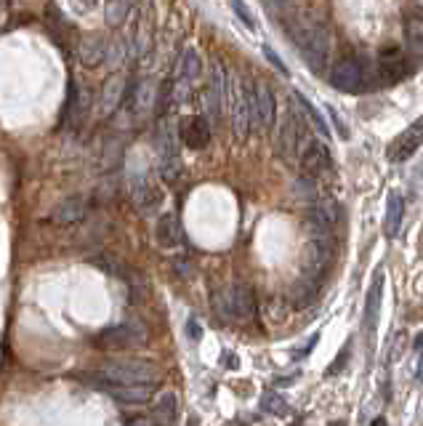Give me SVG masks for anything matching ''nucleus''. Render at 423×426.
Returning <instances> with one entry per match:
<instances>
[{"instance_id": "nucleus-1", "label": "nucleus", "mask_w": 423, "mask_h": 426, "mask_svg": "<svg viewBox=\"0 0 423 426\" xmlns=\"http://www.w3.org/2000/svg\"><path fill=\"white\" fill-rule=\"evenodd\" d=\"M288 32H291L293 43L298 46V51L304 53L306 64L312 67V72H322L325 69V62H328V32L325 27L312 22L304 13H296V16H285L282 19Z\"/></svg>"}, {"instance_id": "nucleus-2", "label": "nucleus", "mask_w": 423, "mask_h": 426, "mask_svg": "<svg viewBox=\"0 0 423 426\" xmlns=\"http://www.w3.org/2000/svg\"><path fill=\"white\" fill-rule=\"evenodd\" d=\"M301 106L291 104L288 112H285V120L279 125V136H277V152L285 163H301V155H304L306 144L312 142L309 139V120H306L304 112H298Z\"/></svg>"}, {"instance_id": "nucleus-3", "label": "nucleus", "mask_w": 423, "mask_h": 426, "mask_svg": "<svg viewBox=\"0 0 423 426\" xmlns=\"http://www.w3.org/2000/svg\"><path fill=\"white\" fill-rule=\"evenodd\" d=\"M99 376L112 386H152L158 381L160 368L155 362L141 357L133 359H112L99 371Z\"/></svg>"}, {"instance_id": "nucleus-4", "label": "nucleus", "mask_w": 423, "mask_h": 426, "mask_svg": "<svg viewBox=\"0 0 423 426\" xmlns=\"http://www.w3.org/2000/svg\"><path fill=\"white\" fill-rule=\"evenodd\" d=\"M213 309L224 320H251L256 315V296L251 285H229L213 296Z\"/></svg>"}, {"instance_id": "nucleus-5", "label": "nucleus", "mask_w": 423, "mask_h": 426, "mask_svg": "<svg viewBox=\"0 0 423 426\" xmlns=\"http://www.w3.org/2000/svg\"><path fill=\"white\" fill-rule=\"evenodd\" d=\"M333 251H335V245H333L331 238L309 240L304 245V277L322 282L333 264Z\"/></svg>"}, {"instance_id": "nucleus-6", "label": "nucleus", "mask_w": 423, "mask_h": 426, "mask_svg": "<svg viewBox=\"0 0 423 426\" xmlns=\"http://www.w3.org/2000/svg\"><path fill=\"white\" fill-rule=\"evenodd\" d=\"M251 118L256 128L261 133H269L275 128V118H277V99L269 88V83L258 80L251 91Z\"/></svg>"}, {"instance_id": "nucleus-7", "label": "nucleus", "mask_w": 423, "mask_h": 426, "mask_svg": "<svg viewBox=\"0 0 423 426\" xmlns=\"http://www.w3.org/2000/svg\"><path fill=\"white\" fill-rule=\"evenodd\" d=\"M158 152H160V176H162V181L173 184L181 176V158H179L176 131L168 123H162L158 131Z\"/></svg>"}, {"instance_id": "nucleus-8", "label": "nucleus", "mask_w": 423, "mask_h": 426, "mask_svg": "<svg viewBox=\"0 0 423 426\" xmlns=\"http://www.w3.org/2000/svg\"><path fill=\"white\" fill-rule=\"evenodd\" d=\"M146 341V328L141 322H123L118 328H109V331L99 333L96 336V346H102V349H112V352H118V349H133V346H141Z\"/></svg>"}, {"instance_id": "nucleus-9", "label": "nucleus", "mask_w": 423, "mask_h": 426, "mask_svg": "<svg viewBox=\"0 0 423 426\" xmlns=\"http://www.w3.org/2000/svg\"><path fill=\"white\" fill-rule=\"evenodd\" d=\"M251 91L253 88H245L240 80L232 83V133L237 142H245L248 133H251Z\"/></svg>"}, {"instance_id": "nucleus-10", "label": "nucleus", "mask_w": 423, "mask_h": 426, "mask_svg": "<svg viewBox=\"0 0 423 426\" xmlns=\"http://www.w3.org/2000/svg\"><path fill=\"white\" fill-rule=\"evenodd\" d=\"M301 168H304V176L314 179V181H317L322 173H331L333 158L328 144H322L319 139H312V142L306 144L304 155H301Z\"/></svg>"}, {"instance_id": "nucleus-11", "label": "nucleus", "mask_w": 423, "mask_h": 426, "mask_svg": "<svg viewBox=\"0 0 423 426\" xmlns=\"http://www.w3.org/2000/svg\"><path fill=\"white\" fill-rule=\"evenodd\" d=\"M421 144H423V115L412 125H408V131H402L394 139V144L389 149V158L394 160V163H405V160L418 152Z\"/></svg>"}, {"instance_id": "nucleus-12", "label": "nucleus", "mask_w": 423, "mask_h": 426, "mask_svg": "<svg viewBox=\"0 0 423 426\" xmlns=\"http://www.w3.org/2000/svg\"><path fill=\"white\" fill-rule=\"evenodd\" d=\"M205 106L211 112L213 120H219L224 115V106H226V80H224V67L213 64L211 69V83H208V91H205Z\"/></svg>"}, {"instance_id": "nucleus-13", "label": "nucleus", "mask_w": 423, "mask_h": 426, "mask_svg": "<svg viewBox=\"0 0 423 426\" xmlns=\"http://www.w3.org/2000/svg\"><path fill=\"white\" fill-rule=\"evenodd\" d=\"M331 83L335 91L354 93L359 91V85H362V69H359V64L354 59H341L338 64L333 67Z\"/></svg>"}, {"instance_id": "nucleus-14", "label": "nucleus", "mask_w": 423, "mask_h": 426, "mask_svg": "<svg viewBox=\"0 0 423 426\" xmlns=\"http://www.w3.org/2000/svg\"><path fill=\"white\" fill-rule=\"evenodd\" d=\"M85 109H88V93L80 91V85L72 80V83H69V88H67V102H64V109H62L59 123H62L64 128H72L75 123L83 120Z\"/></svg>"}, {"instance_id": "nucleus-15", "label": "nucleus", "mask_w": 423, "mask_h": 426, "mask_svg": "<svg viewBox=\"0 0 423 426\" xmlns=\"http://www.w3.org/2000/svg\"><path fill=\"white\" fill-rule=\"evenodd\" d=\"M88 213V200L83 195H72V198H64L51 213V221L53 224H75V221H83Z\"/></svg>"}, {"instance_id": "nucleus-16", "label": "nucleus", "mask_w": 423, "mask_h": 426, "mask_svg": "<svg viewBox=\"0 0 423 426\" xmlns=\"http://www.w3.org/2000/svg\"><path fill=\"white\" fill-rule=\"evenodd\" d=\"M106 53H109V43L104 40V35H88V38L80 40L78 46V59L83 67H99L102 62H106Z\"/></svg>"}, {"instance_id": "nucleus-17", "label": "nucleus", "mask_w": 423, "mask_h": 426, "mask_svg": "<svg viewBox=\"0 0 423 426\" xmlns=\"http://www.w3.org/2000/svg\"><path fill=\"white\" fill-rule=\"evenodd\" d=\"M381 296H384V277L381 272L373 277L368 298H365V328H368V338L373 344V336H375V325H378V312H381Z\"/></svg>"}, {"instance_id": "nucleus-18", "label": "nucleus", "mask_w": 423, "mask_h": 426, "mask_svg": "<svg viewBox=\"0 0 423 426\" xmlns=\"http://www.w3.org/2000/svg\"><path fill=\"white\" fill-rule=\"evenodd\" d=\"M378 72H381V80H384L386 85H394V83H399V80L408 75V59H405L397 48L384 51L381 62H378Z\"/></svg>"}, {"instance_id": "nucleus-19", "label": "nucleus", "mask_w": 423, "mask_h": 426, "mask_svg": "<svg viewBox=\"0 0 423 426\" xmlns=\"http://www.w3.org/2000/svg\"><path fill=\"white\" fill-rule=\"evenodd\" d=\"M184 144L189 149H205V146L211 144V123L205 118H189L184 120Z\"/></svg>"}, {"instance_id": "nucleus-20", "label": "nucleus", "mask_w": 423, "mask_h": 426, "mask_svg": "<svg viewBox=\"0 0 423 426\" xmlns=\"http://www.w3.org/2000/svg\"><path fill=\"white\" fill-rule=\"evenodd\" d=\"M317 293H319V282L312 277H301L296 280L291 285V291H288V301H291L296 309H306V306H312L317 301Z\"/></svg>"}, {"instance_id": "nucleus-21", "label": "nucleus", "mask_w": 423, "mask_h": 426, "mask_svg": "<svg viewBox=\"0 0 423 426\" xmlns=\"http://www.w3.org/2000/svg\"><path fill=\"white\" fill-rule=\"evenodd\" d=\"M402 216H405V200H402V195H399V192H389V200H386V213H384L386 238H397V235H399Z\"/></svg>"}, {"instance_id": "nucleus-22", "label": "nucleus", "mask_w": 423, "mask_h": 426, "mask_svg": "<svg viewBox=\"0 0 423 426\" xmlns=\"http://www.w3.org/2000/svg\"><path fill=\"white\" fill-rule=\"evenodd\" d=\"M155 238H158V245L171 251L181 242V232H179V221L173 213H162L158 219V226H155Z\"/></svg>"}, {"instance_id": "nucleus-23", "label": "nucleus", "mask_w": 423, "mask_h": 426, "mask_svg": "<svg viewBox=\"0 0 423 426\" xmlns=\"http://www.w3.org/2000/svg\"><path fill=\"white\" fill-rule=\"evenodd\" d=\"M106 392L123 405H144L152 397V386H106Z\"/></svg>"}, {"instance_id": "nucleus-24", "label": "nucleus", "mask_w": 423, "mask_h": 426, "mask_svg": "<svg viewBox=\"0 0 423 426\" xmlns=\"http://www.w3.org/2000/svg\"><path fill=\"white\" fill-rule=\"evenodd\" d=\"M176 408H179V399L173 392H162L158 397V402L152 405V418L158 421V426H171L176 418Z\"/></svg>"}, {"instance_id": "nucleus-25", "label": "nucleus", "mask_w": 423, "mask_h": 426, "mask_svg": "<svg viewBox=\"0 0 423 426\" xmlns=\"http://www.w3.org/2000/svg\"><path fill=\"white\" fill-rule=\"evenodd\" d=\"M155 104V83L152 80H141L131 88V106L136 115H144L146 109Z\"/></svg>"}, {"instance_id": "nucleus-26", "label": "nucleus", "mask_w": 423, "mask_h": 426, "mask_svg": "<svg viewBox=\"0 0 423 426\" xmlns=\"http://www.w3.org/2000/svg\"><path fill=\"white\" fill-rule=\"evenodd\" d=\"M125 99V80L123 78H112L109 83L104 85V93H102V109L106 115L115 112Z\"/></svg>"}, {"instance_id": "nucleus-27", "label": "nucleus", "mask_w": 423, "mask_h": 426, "mask_svg": "<svg viewBox=\"0 0 423 426\" xmlns=\"http://www.w3.org/2000/svg\"><path fill=\"white\" fill-rule=\"evenodd\" d=\"M293 102L301 106V112L306 115V120H312V125H314V128H317V131L322 133V136H328V133H331V131H328V123L322 120V112H319L317 106L312 104V102H309L306 96H301V93L296 91V93H293Z\"/></svg>"}, {"instance_id": "nucleus-28", "label": "nucleus", "mask_w": 423, "mask_h": 426, "mask_svg": "<svg viewBox=\"0 0 423 426\" xmlns=\"http://www.w3.org/2000/svg\"><path fill=\"white\" fill-rule=\"evenodd\" d=\"M405 29H408V40L412 48H423V6L412 8L405 22Z\"/></svg>"}, {"instance_id": "nucleus-29", "label": "nucleus", "mask_w": 423, "mask_h": 426, "mask_svg": "<svg viewBox=\"0 0 423 426\" xmlns=\"http://www.w3.org/2000/svg\"><path fill=\"white\" fill-rule=\"evenodd\" d=\"M202 62H200V53L195 48H186L181 56V80H197Z\"/></svg>"}, {"instance_id": "nucleus-30", "label": "nucleus", "mask_w": 423, "mask_h": 426, "mask_svg": "<svg viewBox=\"0 0 423 426\" xmlns=\"http://www.w3.org/2000/svg\"><path fill=\"white\" fill-rule=\"evenodd\" d=\"M128 13H131V3H106V25H123Z\"/></svg>"}, {"instance_id": "nucleus-31", "label": "nucleus", "mask_w": 423, "mask_h": 426, "mask_svg": "<svg viewBox=\"0 0 423 426\" xmlns=\"http://www.w3.org/2000/svg\"><path fill=\"white\" fill-rule=\"evenodd\" d=\"M296 195L298 198H304V200H314L319 198V192H317V184H314V179H309V176H301V181L296 184Z\"/></svg>"}, {"instance_id": "nucleus-32", "label": "nucleus", "mask_w": 423, "mask_h": 426, "mask_svg": "<svg viewBox=\"0 0 423 426\" xmlns=\"http://www.w3.org/2000/svg\"><path fill=\"white\" fill-rule=\"evenodd\" d=\"M232 8H235V13H237L240 19H242V25L248 27V29H253V19H251V13H248V6L245 3H232Z\"/></svg>"}, {"instance_id": "nucleus-33", "label": "nucleus", "mask_w": 423, "mask_h": 426, "mask_svg": "<svg viewBox=\"0 0 423 426\" xmlns=\"http://www.w3.org/2000/svg\"><path fill=\"white\" fill-rule=\"evenodd\" d=\"M264 53H266V59H269V62H272V64L277 67V69H279V72H282V75H288V67L282 64V59H279L277 53L272 51V48H264Z\"/></svg>"}, {"instance_id": "nucleus-34", "label": "nucleus", "mask_w": 423, "mask_h": 426, "mask_svg": "<svg viewBox=\"0 0 423 426\" xmlns=\"http://www.w3.org/2000/svg\"><path fill=\"white\" fill-rule=\"evenodd\" d=\"M370 426H389V424H386V418H375Z\"/></svg>"}, {"instance_id": "nucleus-35", "label": "nucleus", "mask_w": 423, "mask_h": 426, "mask_svg": "<svg viewBox=\"0 0 423 426\" xmlns=\"http://www.w3.org/2000/svg\"><path fill=\"white\" fill-rule=\"evenodd\" d=\"M133 426H149V421H144V418H139V421H133Z\"/></svg>"}, {"instance_id": "nucleus-36", "label": "nucleus", "mask_w": 423, "mask_h": 426, "mask_svg": "<svg viewBox=\"0 0 423 426\" xmlns=\"http://www.w3.org/2000/svg\"><path fill=\"white\" fill-rule=\"evenodd\" d=\"M418 381H423V357H421V368H418Z\"/></svg>"}, {"instance_id": "nucleus-37", "label": "nucleus", "mask_w": 423, "mask_h": 426, "mask_svg": "<svg viewBox=\"0 0 423 426\" xmlns=\"http://www.w3.org/2000/svg\"><path fill=\"white\" fill-rule=\"evenodd\" d=\"M415 346H418V349H423V333H421V336H418V341H415Z\"/></svg>"}, {"instance_id": "nucleus-38", "label": "nucleus", "mask_w": 423, "mask_h": 426, "mask_svg": "<svg viewBox=\"0 0 423 426\" xmlns=\"http://www.w3.org/2000/svg\"><path fill=\"white\" fill-rule=\"evenodd\" d=\"M333 426H344V424H341V421H335V424H333Z\"/></svg>"}]
</instances>
